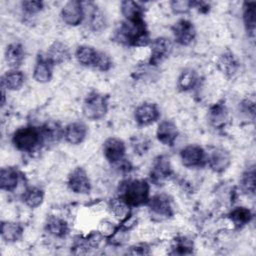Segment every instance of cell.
<instances>
[{
    "instance_id": "1",
    "label": "cell",
    "mask_w": 256,
    "mask_h": 256,
    "mask_svg": "<svg viewBox=\"0 0 256 256\" xmlns=\"http://www.w3.org/2000/svg\"><path fill=\"white\" fill-rule=\"evenodd\" d=\"M149 184L144 179H134L127 181L121 188L120 197L131 207L140 206L149 200Z\"/></svg>"
},
{
    "instance_id": "2",
    "label": "cell",
    "mask_w": 256,
    "mask_h": 256,
    "mask_svg": "<svg viewBox=\"0 0 256 256\" xmlns=\"http://www.w3.org/2000/svg\"><path fill=\"white\" fill-rule=\"evenodd\" d=\"M41 140L42 134L34 127L19 128L12 137L13 145L23 152H32L39 146Z\"/></svg>"
},
{
    "instance_id": "3",
    "label": "cell",
    "mask_w": 256,
    "mask_h": 256,
    "mask_svg": "<svg viewBox=\"0 0 256 256\" xmlns=\"http://www.w3.org/2000/svg\"><path fill=\"white\" fill-rule=\"evenodd\" d=\"M82 111L84 116L92 121L102 119L108 111V102L100 93H90L84 100Z\"/></svg>"
},
{
    "instance_id": "4",
    "label": "cell",
    "mask_w": 256,
    "mask_h": 256,
    "mask_svg": "<svg viewBox=\"0 0 256 256\" xmlns=\"http://www.w3.org/2000/svg\"><path fill=\"white\" fill-rule=\"evenodd\" d=\"M172 42L166 37H158L150 43L149 64L157 65L165 60L172 52Z\"/></svg>"
},
{
    "instance_id": "5",
    "label": "cell",
    "mask_w": 256,
    "mask_h": 256,
    "mask_svg": "<svg viewBox=\"0 0 256 256\" xmlns=\"http://www.w3.org/2000/svg\"><path fill=\"white\" fill-rule=\"evenodd\" d=\"M60 17L66 25L71 27L78 26L84 19L83 3L76 0L66 2L61 9Z\"/></svg>"
},
{
    "instance_id": "6",
    "label": "cell",
    "mask_w": 256,
    "mask_h": 256,
    "mask_svg": "<svg viewBox=\"0 0 256 256\" xmlns=\"http://www.w3.org/2000/svg\"><path fill=\"white\" fill-rule=\"evenodd\" d=\"M182 164L188 168L200 167L206 162V153L199 145L191 144L183 147L180 151Z\"/></svg>"
},
{
    "instance_id": "7",
    "label": "cell",
    "mask_w": 256,
    "mask_h": 256,
    "mask_svg": "<svg viewBox=\"0 0 256 256\" xmlns=\"http://www.w3.org/2000/svg\"><path fill=\"white\" fill-rule=\"evenodd\" d=\"M126 147L124 142L117 137H110L103 143V154L111 164H119L124 160Z\"/></svg>"
},
{
    "instance_id": "8",
    "label": "cell",
    "mask_w": 256,
    "mask_h": 256,
    "mask_svg": "<svg viewBox=\"0 0 256 256\" xmlns=\"http://www.w3.org/2000/svg\"><path fill=\"white\" fill-rule=\"evenodd\" d=\"M172 33L174 40L182 46L190 45L196 37V29L193 23L186 19H181L175 23L172 27Z\"/></svg>"
},
{
    "instance_id": "9",
    "label": "cell",
    "mask_w": 256,
    "mask_h": 256,
    "mask_svg": "<svg viewBox=\"0 0 256 256\" xmlns=\"http://www.w3.org/2000/svg\"><path fill=\"white\" fill-rule=\"evenodd\" d=\"M67 185L76 194H87L91 189L90 179L86 171L81 167H77L71 171L68 176Z\"/></svg>"
},
{
    "instance_id": "10",
    "label": "cell",
    "mask_w": 256,
    "mask_h": 256,
    "mask_svg": "<svg viewBox=\"0 0 256 256\" xmlns=\"http://www.w3.org/2000/svg\"><path fill=\"white\" fill-rule=\"evenodd\" d=\"M152 216L159 219H165L172 215L171 199L166 194H157L147 202Z\"/></svg>"
},
{
    "instance_id": "11",
    "label": "cell",
    "mask_w": 256,
    "mask_h": 256,
    "mask_svg": "<svg viewBox=\"0 0 256 256\" xmlns=\"http://www.w3.org/2000/svg\"><path fill=\"white\" fill-rule=\"evenodd\" d=\"M83 8L84 18H87L89 29L93 32L103 31L107 25V19L104 13L93 3H83Z\"/></svg>"
},
{
    "instance_id": "12",
    "label": "cell",
    "mask_w": 256,
    "mask_h": 256,
    "mask_svg": "<svg viewBox=\"0 0 256 256\" xmlns=\"http://www.w3.org/2000/svg\"><path fill=\"white\" fill-rule=\"evenodd\" d=\"M206 162L214 172L220 173L230 166L231 155L224 148H213L208 155H206Z\"/></svg>"
},
{
    "instance_id": "13",
    "label": "cell",
    "mask_w": 256,
    "mask_h": 256,
    "mask_svg": "<svg viewBox=\"0 0 256 256\" xmlns=\"http://www.w3.org/2000/svg\"><path fill=\"white\" fill-rule=\"evenodd\" d=\"M159 117V111L153 103H142L136 107L134 112V118L136 122L141 126H148L154 123Z\"/></svg>"
},
{
    "instance_id": "14",
    "label": "cell",
    "mask_w": 256,
    "mask_h": 256,
    "mask_svg": "<svg viewBox=\"0 0 256 256\" xmlns=\"http://www.w3.org/2000/svg\"><path fill=\"white\" fill-rule=\"evenodd\" d=\"M177 126L169 120L161 121L156 130V137L160 143L167 146H172L178 137Z\"/></svg>"
},
{
    "instance_id": "15",
    "label": "cell",
    "mask_w": 256,
    "mask_h": 256,
    "mask_svg": "<svg viewBox=\"0 0 256 256\" xmlns=\"http://www.w3.org/2000/svg\"><path fill=\"white\" fill-rule=\"evenodd\" d=\"M87 135V127L82 122H72L64 128L63 136L69 144L78 145L84 141Z\"/></svg>"
},
{
    "instance_id": "16",
    "label": "cell",
    "mask_w": 256,
    "mask_h": 256,
    "mask_svg": "<svg viewBox=\"0 0 256 256\" xmlns=\"http://www.w3.org/2000/svg\"><path fill=\"white\" fill-rule=\"evenodd\" d=\"M70 57V52L69 48L67 47L66 44H64L61 41H55L53 42L46 54V59L52 64H62L66 62Z\"/></svg>"
},
{
    "instance_id": "17",
    "label": "cell",
    "mask_w": 256,
    "mask_h": 256,
    "mask_svg": "<svg viewBox=\"0 0 256 256\" xmlns=\"http://www.w3.org/2000/svg\"><path fill=\"white\" fill-rule=\"evenodd\" d=\"M171 173L172 169L169 160L164 156H159L157 159H155L152 165L150 177L153 182L161 183L166 180L171 175Z\"/></svg>"
},
{
    "instance_id": "18",
    "label": "cell",
    "mask_w": 256,
    "mask_h": 256,
    "mask_svg": "<svg viewBox=\"0 0 256 256\" xmlns=\"http://www.w3.org/2000/svg\"><path fill=\"white\" fill-rule=\"evenodd\" d=\"M25 82V76L22 71L18 69H10L3 74L1 79V84L3 89L8 91H17L19 90Z\"/></svg>"
},
{
    "instance_id": "19",
    "label": "cell",
    "mask_w": 256,
    "mask_h": 256,
    "mask_svg": "<svg viewBox=\"0 0 256 256\" xmlns=\"http://www.w3.org/2000/svg\"><path fill=\"white\" fill-rule=\"evenodd\" d=\"M25 57V51L21 44H9L5 50V61L11 69H18Z\"/></svg>"
},
{
    "instance_id": "20",
    "label": "cell",
    "mask_w": 256,
    "mask_h": 256,
    "mask_svg": "<svg viewBox=\"0 0 256 256\" xmlns=\"http://www.w3.org/2000/svg\"><path fill=\"white\" fill-rule=\"evenodd\" d=\"M99 51L89 45H81L75 51L77 62L85 67H93L95 65Z\"/></svg>"
},
{
    "instance_id": "21",
    "label": "cell",
    "mask_w": 256,
    "mask_h": 256,
    "mask_svg": "<svg viewBox=\"0 0 256 256\" xmlns=\"http://www.w3.org/2000/svg\"><path fill=\"white\" fill-rule=\"evenodd\" d=\"M33 78L36 82L44 84L52 78V64L46 58H39L33 68Z\"/></svg>"
},
{
    "instance_id": "22",
    "label": "cell",
    "mask_w": 256,
    "mask_h": 256,
    "mask_svg": "<svg viewBox=\"0 0 256 256\" xmlns=\"http://www.w3.org/2000/svg\"><path fill=\"white\" fill-rule=\"evenodd\" d=\"M19 183V173L16 169L7 167L2 168L0 172V187L2 190L14 191Z\"/></svg>"
},
{
    "instance_id": "23",
    "label": "cell",
    "mask_w": 256,
    "mask_h": 256,
    "mask_svg": "<svg viewBox=\"0 0 256 256\" xmlns=\"http://www.w3.org/2000/svg\"><path fill=\"white\" fill-rule=\"evenodd\" d=\"M218 68L225 76L233 77L238 71L239 63L232 53L226 52L220 56L218 60Z\"/></svg>"
},
{
    "instance_id": "24",
    "label": "cell",
    "mask_w": 256,
    "mask_h": 256,
    "mask_svg": "<svg viewBox=\"0 0 256 256\" xmlns=\"http://www.w3.org/2000/svg\"><path fill=\"white\" fill-rule=\"evenodd\" d=\"M23 234V228L20 224L11 221H5L1 224V237L4 241L12 243L18 241Z\"/></svg>"
},
{
    "instance_id": "25",
    "label": "cell",
    "mask_w": 256,
    "mask_h": 256,
    "mask_svg": "<svg viewBox=\"0 0 256 256\" xmlns=\"http://www.w3.org/2000/svg\"><path fill=\"white\" fill-rule=\"evenodd\" d=\"M121 13L126 21H141L143 8L138 2L123 1L120 4Z\"/></svg>"
},
{
    "instance_id": "26",
    "label": "cell",
    "mask_w": 256,
    "mask_h": 256,
    "mask_svg": "<svg viewBox=\"0 0 256 256\" xmlns=\"http://www.w3.org/2000/svg\"><path fill=\"white\" fill-rule=\"evenodd\" d=\"M47 232L54 237H64L68 231L67 222L59 216H50L45 224Z\"/></svg>"
},
{
    "instance_id": "27",
    "label": "cell",
    "mask_w": 256,
    "mask_h": 256,
    "mask_svg": "<svg viewBox=\"0 0 256 256\" xmlns=\"http://www.w3.org/2000/svg\"><path fill=\"white\" fill-rule=\"evenodd\" d=\"M255 2H245L243 4V22L248 35L255 36Z\"/></svg>"
},
{
    "instance_id": "28",
    "label": "cell",
    "mask_w": 256,
    "mask_h": 256,
    "mask_svg": "<svg viewBox=\"0 0 256 256\" xmlns=\"http://www.w3.org/2000/svg\"><path fill=\"white\" fill-rule=\"evenodd\" d=\"M44 200V192L38 187H31L25 190L23 194V202L29 208L39 207Z\"/></svg>"
},
{
    "instance_id": "29",
    "label": "cell",
    "mask_w": 256,
    "mask_h": 256,
    "mask_svg": "<svg viewBox=\"0 0 256 256\" xmlns=\"http://www.w3.org/2000/svg\"><path fill=\"white\" fill-rule=\"evenodd\" d=\"M209 121L210 123L216 127H222L228 118V112L224 105L222 104H215L213 107L209 110Z\"/></svg>"
},
{
    "instance_id": "30",
    "label": "cell",
    "mask_w": 256,
    "mask_h": 256,
    "mask_svg": "<svg viewBox=\"0 0 256 256\" xmlns=\"http://www.w3.org/2000/svg\"><path fill=\"white\" fill-rule=\"evenodd\" d=\"M130 205L121 197L115 198L110 202L109 209L113 217L118 220H124L130 213Z\"/></svg>"
},
{
    "instance_id": "31",
    "label": "cell",
    "mask_w": 256,
    "mask_h": 256,
    "mask_svg": "<svg viewBox=\"0 0 256 256\" xmlns=\"http://www.w3.org/2000/svg\"><path fill=\"white\" fill-rule=\"evenodd\" d=\"M198 83V75L193 69L184 70L178 78V87L182 91H189Z\"/></svg>"
},
{
    "instance_id": "32",
    "label": "cell",
    "mask_w": 256,
    "mask_h": 256,
    "mask_svg": "<svg viewBox=\"0 0 256 256\" xmlns=\"http://www.w3.org/2000/svg\"><path fill=\"white\" fill-rule=\"evenodd\" d=\"M241 190L248 196H254L255 194V169L254 167L248 168L241 177L240 180Z\"/></svg>"
},
{
    "instance_id": "33",
    "label": "cell",
    "mask_w": 256,
    "mask_h": 256,
    "mask_svg": "<svg viewBox=\"0 0 256 256\" xmlns=\"http://www.w3.org/2000/svg\"><path fill=\"white\" fill-rule=\"evenodd\" d=\"M231 222L235 226H244L248 224L252 219L251 211L246 207H237L229 214Z\"/></svg>"
},
{
    "instance_id": "34",
    "label": "cell",
    "mask_w": 256,
    "mask_h": 256,
    "mask_svg": "<svg viewBox=\"0 0 256 256\" xmlns=\"http://www.w3.org/2000/svg\"><path fill=\"white\" fill-rule=\"evenodd\" d=\"M191 8H193V1L178 0L170 2V9L175 14H185Z\"/></svg>"
},
{
    "instance_id": "35",
    "label": "cell",
    "mask_w": 256,
    "mask_h": 256,
    "mask_svg": "<svg viewBox=\"0 0 256 256\" xmlns=\"http://www.w3.org/2000/svg\"><path fill=\"white\" fill-rule=\"evenodd\" d=\"M132 147L135 153L138 154H144L150 147V142L146 137H143L142 135L136 136L132 139Z\"/></svg>"
},
{
    "instance_id": "36",
    "label": "cell",
    "mask_w": 256,
    "mask_h": 256,
    "mask_svg": "<svg viewBox=\"0 0 256 256\" xmlns=\"http://www.w3.org/2000/svg\"><path fill=\"white\" fill-rule=\"evenodd\" d=\"M21 7L25 14L32 16L43 9V3L40 1H23L21 3Z\"/></svg>"
},
{
    "instance_id": "37",
    "label": "cell",
    "mask_w": 256,
    "mask_h": 256,
    "mask_svg": "<svg viewBox=\"0 0 256 256\" xmlns=\"http://www.w3.org/2000/svg\"><path fill=\"white\" fill-rule=\"evenodd\" d=\"M111 66H112V62H111V59H110L109 55H107L104 52L99 51L96 62H95V65H94V68L99 70V71L104 72V71L109 70L111 68Z\"/></svg>"
},
{
    "instance_id": "38",
    "label": "cell",
    "mask_w": 256,
    "mask_h": 256,
    "mask_svg": "<svg viewBox=\"0 0 256 256\" xmlns=\"http://www.w3.org/2000/svg\"><path fill=\"white\" fill-rule=\"evenodd\" d=\"M240 107L244 114H246L248 117L254 118V116H255V101L253 98L244 99L241 102Z\"/></svg>"
},
{
    "instance_id": "39",
    "label": "cell",
    "mask_w": 256,
    "mask_h": 256,
    "mask_svg": "<svg viewBox=\"0 0 256 256\" xmlns=\"http://www.w3.org/2000/svg\"><path fill=\"white\" fill-rule=\"evenodd\" d=\"M174 250V254H189L191 253V246L187 243L186 240H178L172 248Z\"/></svg>"
}]
</instances>
